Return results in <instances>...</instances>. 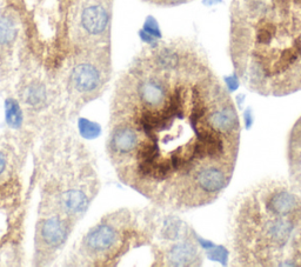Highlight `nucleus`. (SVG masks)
I'll use <instances>...</instances> for the list:
<instances>
[{
    "label": "nucleus",
    "instance_id": "2",
    "mask_svg": "<svg viewBox=\"0 0 301 267\" xmlns=\"http://www.w3.org/2000/svg\"><path fill=\"white\" fill-rule=\"evenodd\" d=\"M230 52L248 90L265 97L301 91V0H234Z\"/></svg>",
    "mask_w": 301,
    "mask_h": 267
},
{
    "label": "nucleus",
    "instance_id": "5",
    "mask_svg": "<svg viewBox=\"0 0 301 267\" xmlns=\"http://www.w3.org/2000/svg\"><path fill=\"white\" fill-rule=\"evenodd\" d=\"M150 231L147 210L127 208L104 215L78 242L72 263L81 266L117 265L128 251L149 245Z\"/></svg>",
    "mask_w": 301,
    "mask_h": 267
},
{
    "label": "nucleus",
    "instance_id": "9",
    "mask_svg": "<svg viewBox=\"0 0 301 267\" xmlns=\"http://www.w3.org/2000/svg\"><path fill=\"white\" fill-rule=\"evenodd\" d=\"M17 135H6L0 138V186L15 181L18 177L23 162V151L20 146L25 144V139Z\"/></svg>",
    "mask_w": 301,
    "mask_h": 267
},
{
    "label": "nucleus",
    "instance_id": "11",
    "mask_svg": "<svg viewBox=\"0 0 301 267\" xmlns=\"http://www.w3.org/2000/svg\"><path fill=\"white\" fill-rule=\"evenodd\" d=\"M143 31H145L146 33H148L149 36L157 38V39H160V38H162V33H160L158 24H157L155 18H152V17H148V18L146 19L145 26H143Z\"/></svg>",
    "mask_w": 301,
    "mask_h": 267
},
{
    "label": "nucleus",
    "instance_id": "8",
    "mask_svg": "<svg viewBox=\"0 0 301 267\" xmlns=\"http://www.w3.org/2000/svg\"><path fill=\"white\" fill-rule=\"evenodd\" d=\"M155 266L171 267H196L204 262V252L197 234L181 240L153 245Z\"/></svg>",
    "mask_w": 301,
    "mask_h": 267
},
{
    "label": "nucleus",
    "instance_id": "4",
    "mask_svg": "<svg viewBox=\"0 0 301 267\" xmlns=\"http://www.w3.org/2000/svg\"><path fill=\"white\" fill-rule=\"evenodd\" d=\"M39 207L52 208L75 221L85 217L100 190L91 153L60 121L42 131L37 152Z\"/></svg>",
    "mask_w": 301,
    "mask_h": 267
},
{
    "label": "nucleus",
    "instance_id": "6",
    "mask_svg": "<svg viewBox=\"0 0 301 267\" xmlns=\"http://www.w3.org/2000/svg\"><path fill=\"white\" fill-rule=\"evenodd\" d=\"M111 78L107 46L74 49L64 83V98L68 117L78 114L85 106L104 93Z\"/></svg>",
    "mask_w": 301,
    "mask_h": 267
},
{
    "label": "nucleus",
    "instance_id": "7",
    "mask_svg": "<svg viewBox=\"0 0 301 267\" xmlns=\"http://www.w3.org/2000/svg\"><path fill=\"white\" fill-rule=\"evenodd\" d=\"M78 222L52 208L38 207L33 237V263L47 266L58 258L66 246Z\"/></svg>",
    "mask_w": 301,
    "mask_h": 267
},
{
    "label": "nucleus",
    "instance_id": "3",
    "mask_svg": "<svg viewBox=\"0 0 301 267\" xmlns=\"http://www.w3.org/2000/svg\"><path fill=\"white\" fill-rule=\"evenodd\" d=\"M232 263L241 267H301V191L267 178L245 188L228 210Z\"/></svg>",
    "mask_w": 301,
    "mask_h": 267
},
{
    "label": "nucleus",
    "instance_id": "10",
    "mask_svg": "<svg viewBox=\"0 0 301 267\" xmlns=\"http://www.w3.org/2000/svg\"><path fill=\"white\" fill-rule=\"evenodd\" d=\"M18 25L12 15H0V47H11L18 37Z\"/></svg>",
    "mask_w": 301,
    "mask_h": 267
},
{
    "label": "nucleus",
    "instance_id": "1",
    "mask_svg": "<svg viewBox=\"0 0 301 267\" xmlns=\"http://www.w3.org/2000/svg\"><path fill=\"white\" fill-rule=\"evenodd\" d=\"M106 151L122 183L169 211L217 201L231 184L240 147L235 104L203 54L165 101L109 117Z\"/></svg>",
    "mask_w": 301,
    "mask_h": 267
}]
</instances>
